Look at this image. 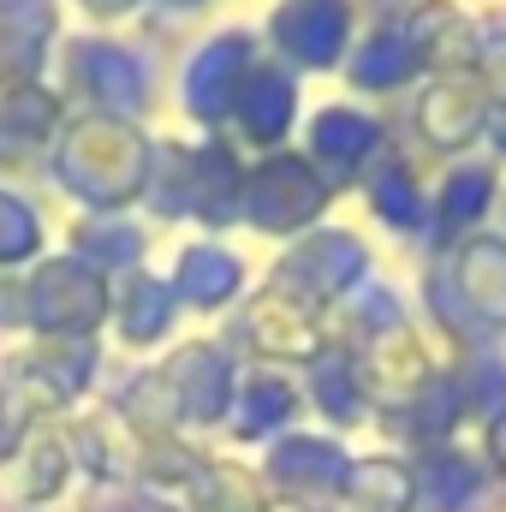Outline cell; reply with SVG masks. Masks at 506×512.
Listing matches in <instances>:
<instances>
[{"label":"cell","mask_w":506,"mask_h":512,"mask_svg":"<svg viewBox=\"0 0 506 512\" xmlns=\"http://www.w3.org/2000/svg\"><path fill=\"white\" fill-rule=\"evenodd\" d=\"M316 203H322V185H316V173H310L304 161L280 155V161H268V167L256 173L251 209H256L262 227H298V221L316 215Z\"/></svg>","instance_id":"cell-1"},{"label":"cell","mask_w":506,"mask_h":512,"mask_svg":"<svg viewBox=\"0 0 506 512\" xmlns=\"http://www.w3.org/2000/svg\"><path fill=\"white\" fill-rule=\"evenodd\" d=\"M54 292V310H42L48 328H84L90 316H102V280L84 274L78 262H54L42 280H36V298Z\"/></svg>","instance_id":"cell-2"},{"label":"cell","mask_w":506,"mask_h":512,"mask_svg":"<svg viewBox=\"0 0 506 512\" xmlns=\"http://www.w3.org/2000/svg\"><path fill=\"white\" fill-rule=\"evenodd\" d=\"M340 30H346V18H340V0H328V6H304V12H280V42H292L298 54H328V48H340Z\"/></svg>","instance_id":"cell-3"},{"label":"cell","mask_w":506,"mask_h":512,"mask_svg":"<svg viewBox=\"0 0 506 512\" xmlns=\"http://www.w3.org/2000/svg\"><path fill=\"white\" fill-rule=\"evenodd\" d=\"M286 120H292V84L280 72H256L251 84H245V126L256 137H274Z\"/></svg>","instance_id":"cell-4"},{"label":"cell","mask_w":506,"mask_h":512,"mask_svg":"<svg viewBox=\"0 0 506 512\" xmlns=\"http://www.w3.org/2000/svg\"><path fill=\"white\" fill-rule=\"evenodd\" d=\"M84 78H90V90L102 96V102H114V108H131L137 96H143V78H137V66H131L126 54H114V48H102V54H84Z\"/></svg>","instance_id":"cell-5"},{"label":"cell","mask_w":506,"mask_h":512,"mask_svg":"<svg viewBox=\"0 0 506 512\" xmlns=\"http://www.w3.org/2000/svg\"><path fill=\"white\" fill-rule=\"evenodd\" d=\"M179 280H185V292H191L197 304H215V298H227V286L239 280V268H233L221 251H185Z\"/></svg>","instance_id":"cell-6"},{"label":"cell","mask_w":506,"mask_h":512,"mask_svg":"<svg viewBox=\"0 0 506 512\" xmlns=\"http://www.w3.org/2000/svg\"><path fill=\"white\" fill-rule=\"evenodd\" d=\"M239 54H245L239 42H215V48L203 54V66L191 72V84H185V90L197 96L203 120H215V108H221V84H227V78H239V72H227V60H239Z\"/></svg>","instance_id":"cell-7"},{"label":"cell","mask_w":506,"mask_h":512,"mask_svg":"<svg viewBox=\"0 0 506 512\" xmlns=\"http://www.w3.org/2000/svg\"><path fill=\"white\" fill-rule=\"evenodd\" d=\"M358 495L370 512H405V471L399 465H358Z\"/></svg>","instance_id":"cell-8"},{"label":"cell","mask_w":506,"mask_h":512,"mask_svg":"<svg viewBox=\"0 0 506 512\" xmlns=\"http://www.w3.org/2000/svg\"><path fill=\"white\" fill-rule=\"evenodd\" d=\"M370 137H376V131H370V126H358L352 114H334V120H322V131H316V143H322V149H340V155L364 149Z\"/></svg>","instance_id":"cell-9"},{"label":"cell","mask_w":506,"mask_h":512,"mask_svg":"<svg viewBox=\"0 0 506 512\" xmlns=\"http://www.w3.org/2000/svg\"><path fill=\"white\" fill-rule=\"evenodd\" d=\"M131 304H161V286H137V298H131ZM161 322H167V310H131V316H126V334H131V340L161 334Z\"/></svg>","instance_id":"cell-10"}]
</instances>
